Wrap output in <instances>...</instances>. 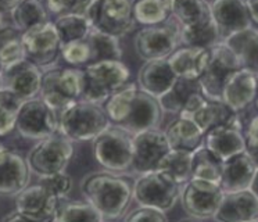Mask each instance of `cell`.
Here are the masks:
<instances>
[{"label": "cell", "mask_w": 258, "mask_h": 222, "mask_svg": "<svg viewBox=\"0 0 258 222\" xmlns=\"http://www.w3.org/2000/svg\"><path fill=\"white\" fill-rule=\"evenodd\" d=\"M23 100L9 89H0V138L16 131L17 118Z\"/></svg>", "instance_id": "60d3db41"}, {"label": "cell", "mask_w": 258, "mask_h": 222, "mask_svg": "<svg viewBox=\"0 0 258 222\" xmlns=\"http://www.w3.org/2000/svg\"><path fill=\"white\" fill-rule=\"evenodd\" d=\"M191 157L193 151L182 149H169L160 160L157 170L165 174L182 186L191 179Z\"/></svg>", "instance_id": "d6a6232c"}, {"label": "cell", "mask_w": 258, "mask_h": 222, "mask_svg": "<svg viewBox=\"0 0 258 222\" xmlns=\"http://www.w3.org/2000/svg\"><path fill=\"white\" fill-rule=\"evenodd\" d=\"M39 182L45 185L46 188L60 200L66 199L73 189V179L66 171L39 177Z\"/></svg>", "instance_id": "7bdbcfd3"}, {"label": "cell", "mask_w": 258, "mask_h": 222, "mask_svg": "<svg viewBox=\"0 0 258 222\" xmlns=\"http://www.w3.org/2000/svg\"><path fill=\"white\" fill-rule=\"evenodd\" d=\"M178 77L175 75L168 60L146 61L138 72V86L141 90L160 99L172 88Z\"/></svg>", "instance_id": "d4e9b609"}, {"label": "cell", "mask_w": 258, "mask_h": 222, "mask_svg": "<svg viewBox=\"0 0 258 222\" xmlns=\"http://www.w3.org/2000/svg\"><path fill=\"white\" fill-rule=\"evenodd\" d=\"M13 25L21 32L38 24L49 21V10L43 0H23L12 11Z\"/></svg>", "instance_id": "e575fe53"}, {"label": "cell", "mask_w": 258, "mask_h": 222, "mask_svg": "<svg viewBox=\"0 0 258 222\" xmlns=\"http://www.w3.org/2000/svg\"><path fill=\"white\" fill-rule=\"evenodd\" d=\"M258 75L247 68H239L230 74L221 94V101L232 113H241L254 103L257 96Z\"/></svg>", "instance_id": "ac0fdd59"}, {"label": "cell", "mask_w": 258, "mask_h": 222, "mask_svg": "<svg viewBox=\"0 0 258 222\" xmlns=\"http://www.w3.org/2000/svg\"><path fill=\"white\" fill-rule=\"evenodd\" d=\"M21 33L14 25H7L0 29V64L5 72L27 60Z\"/></svg>", "instance_id": "f1b7e54d"}, {"label": "cell", "mask_w": 258, "mask_h": 222, "mask_svg": "<svg viewBox=\"0 0 258 222\" xmlns=\"http://www.w3.org/2000/svg\"><path fill=\"white\" fill-rule=\"evenodd\" d=\"M23 0H0V13L12 14V11L17 7Z\"/></svg>", "instance_id": "c3c4849f"}, {"label": "cell", "mask_w": 258, "mask_h": 222, "mask_svg": "<svg viewBox=\"0 0 258 222\" xmlns=\"http://www.w3.org/2000/svg\"><path fill=\"white\" fill-rule=\"evenodd\" d=\"M250 190H251L252 193L255 194L258 197V165L255 168V172H254V175H252V179H251V183H250Z\"/></svg>", "instance_id": "816d5d0a"}, {"label": "cell", "mask_w": 258, "mask_h": 222, "mask_svg": "<svg viewBox=\"0 0 258 222\" xmlns=\"http://www.w3.org/2000/svg\"><path fill=\"white\" fill-rule=\"evenodd\" d=\"M224 197V190L217 183L191 178L180 190V203L187 216L193 219L214 218Z\"/></svg>", "instance_id": "4fadbf2b"}, {"label": "cell", "mask_w": 258, "mask_h": 222, "mask_svg": "<svg viewBox=\"0 0 258 222\" xmlns=\"http://www.w3.org/2000/svg\"><path fill=\"white\" fill-rule=\"evenodd\" d=\"M241 68L240 60L225 42L210 47V57L204 71L197 79L202 93L210 100L221 101V94L230 74Z\"/></svg>", "instance_id": "9c48e42d"}, {"label": "cell", "mask_w": 258, "mask_h": 222, "mask_svg": "<svg viewBox=\"0 0 258 222\" xmlns=\"http://www.w3.org/2000/svg\"><path fill=\"white\" fill-rule=\"evenodd\" d=\"M163 113L158 99L139 89L129 104L125 120L118 127L123 128L131 135L156 129L161 122Z\"/></svg>", "instance_id": "2e32d148"}, {"label": "cell", "mask_w": 258, "mask_h": 222, "mask_svg": "<svg viewBox=\"0 0 258 222\" xmlns=\"http://www.w3.org/2000/svg\"><path fill=\"white\" fill-rule=\"evenodd\" d=\"M16 131L21 138L40 140L58 132V113L40 97L25 100L20 108Z\"/></svg>", "instance_id": "8fae6325"}, {"label": "cell", "mask_w": 258, "mask_h": 222, "mask_svg": "<svg viewBox=\"0 0 258 222\" xmlns=\"http://www.w3.org/2000/svg\"><path fill=\"white\" fill-rule=\"evenodd\" d=\"M88 17L92 27L117 38L132 32L136 25L132 0H97Z\"/></svg>", "instance_id": "30bf717a"}, {"label": "cell", "mask_w": 258, "mask_h": 222, "mask_svg": "<svg viewBox=\"0 0 258 222\" xmlns=\"http://www.w3.org/2000/svg\"><path fill=\"white\" fill-rule=\"evenodd\" d=\"M84 71L78 67H57L43 74L40 99L54 111H61L64 107L82 99Z\"/></svg>", "instance_id": "5b68a950"}, {"label": "cell", "mask_w": 258, "mask_h": 222, "mask_svg": "<svg viewBox=\"0 0 258 222\" xmlns=\"http://www.w3.org/2000/svg\"><path fill=\"white\" fill-rule=\"evenodd\" d=\"M2 221H28V218L24 215L23 212H20L17 208H14V210L3 216Z\"/></svg>", "instance_id": "f907efd6"}, {"label": "cell", "mask_w": 258, "mask_h": 222, "mask_svg": "<svg viewBox=\"0 0 258 222\" xmlns=\"http://www.w3.org/2000/svg\"><path fill=\"white\" fill-rule=\"evenodd\" d=\"M27 60L40 68L54 66L61 53V40L54 22L46 21L21 33Z\"/></svg>", "instance_id": "7c38bea8"}, {"label": "cell", "mask_w": 258, "mask_h": 222, "mask_svg": "<svg viewBox=\"0 0 258 222\" xmlns=\"http://www.w3.org/2000/svg\"><path fill=\"white\" fill-rule=\"evenodd\" d=\"M180 43V24L174 17L157 25L143 27L135 35L134 47L142 60H167Z\"/></svg>", "instance_id": "52a82bcc"}, {"label": "cell", "mask_w": 258, "mask_h": 222, "mask_svg": "<svg viewBox=\"0 0 258 222\" xmlns=\"http://www.w3.org/2000/svg\"><path fill=\"white\" fill-rule=\"evenodd\" d=\"M92 153L104 170L123 174L132 168L134 135L112 124L92 140Z\"/></svg>", "instance_id": "277c9868"}, {"label": "cell", "mask_w": 258, "mask_h": 222, "mask_svg": "<svg viewBox=\"0 0 258 222\" xmlns=\"http://www.w3.org/2000/svg\"><path fill=\"white\" fill-rule=\"evenodd\" d=\"M235 51L243 68L258 75V29L247 28L222 40Z\"/></svg>", "instance_id": "83f0119b"}, {"label": "cell", "mask_w": 258, "mask_h": 222, "mask_svg": "<svg viewBox=\"0 0 258 222\" xmlns=\"http://www.w3.org/2000/svg\"><path fill=\"white\" fill-rule=\"evenodd\" d=\"M54 27L57 29V33L60 36L61 44L73 42V40H79L85 39L89 35L92 29V22L89 17L84 14H75V13H66L56 18Z\"/></svg>", "instance_id": "8d00e7d4"}, {"label": "cell", "mask_w": 258, "mask_h": 222, "mask_svg": "<svg viewBox=\"0 0 258 222\" xmlns=\"http://www.w3.org/2000/svg\"><path fill=\"white\" fill-rule=\"evenodd\" d=\"M3 78H5V71H3L2 64H0V89H3Z\"/></svg>", "instance_id": "db71d44e"}, {"label": "cell", "mask_w": 258, "mask_h": 222, "mask_svg": "<svg viewBox=\"0 0 258 222\" xmlns=\"http://www.w3.org/2000/svg\"><path fill=\"white\" fill-rule=\"evenodd\" d=\"M6 16H7V14H3V13H0V29H2V28L7 27V25H10V24L7 22Z\"/></svg>", "instance_id": "f5cc1de1"}, {"label": "cell", "mask_w": 258, "mask_h": 222, "mask_svg": "<svg viewBox=\"0 0 258 222\" xmlns=\"http://www.w3.org/2000/svg\"><path fill=\"white\" fill-rule=\"evenodd\" d=\"M210 49L185 46L169 56L168 63L175 75L186 79H199L207 66Z\"/></svg>", "instance_id": "484cf974"}, {"label": "cell", "mask_w": 258, "mask_h": 222, "mask_svg": "<svg viewBox=\"0 0 258 222\" xmlns=\"http://www.w3.org/2000/svg\"><path fill=\"white\" fill-rule=\"evenodd\" d=\"M213 219L222 222L258 221V197L250 189L224 193Z\"/></svg>", "instance_id": "603a6c76"}, {"label": "cell", "mask_w": 258, "mask_h": 222, "mask_svg": "<svg viewBox=\"0 0 258 222\" xmlns=\"http://www.w3.org/2000/svg\"><path fill=\"white\" fill-rule=\"evenodd\" d=\"M112 125L104 107L79 99L58 111V132L74 142H92Z\"/></svg>", "instance_id": "7a4b0ae2"}, {"label": "cell", "mask_w": 258, "mask_h": 222, "mask_svg": "<svg viewBox=\"0 0 258 222\" xmlns=\"http://www.w3.org/2000/svg\"><path fill=\"white\" fill-rule=\"evenodd\" d=\"M255 168L257 162L248 154L247 150L222 161L221 189L224 190V193L239 192L250 188Z\"/></svg>", "instance_id": "cb8c5ba5"}, {"label": "cell", "mask_w": 258, "mask_h": 222, "mask_svg": "<svg viewBox=\"0 0 258 222\" xmlns=\"http://www.w3.org/2000/svg\"><path fill=\"white\" fill-rule=\"evenodd\" d=\"M81 193L104 219H122L134 200V183L118 172H92L81 181Z\"/></svg>", "instance_id": "6da1fadb"}, {"label": "cell", "mask_w": 258, "mask_h": 222, "mask_svg": "<svg viewBox=\"0 0 258 222\" xmlns=\"http://www.w3.org/2000/svg\"><path fill=\"white\" fill-rule=\"evenodd\" d=\"M172 17L180 25H190L211 18L207 0H174Z\"/></svg>", "instance_id": "ab89813d"}, {"label": "cell", "mask_w": 258, "mask_h": 222, "mask_svg": "<svg viewBox=\"0 0 258 222\" xmlns=\"http://www.w3.org/2000/svg\"><path fill=\"white\" fill-rule=\"evenodd\" d=\"M84 71L82 99L101 104L129 82L131 71L121 60H103L88 64Z\"/></svg>", "instance_id": "3957f363"}, {"label": "cell", "mask_w": 258, "mask_h": 222, "mask_svg": "<svg viewBox=\"0 0 258 222\" xmlns=\"http://www.w3.org/2000/svg\"><path fill=\"white\" fill-rule=\"evenodd\" d=\"M243 133H244V140H246V150L258 165V116L252 117L251 120L247 122Z\"/></svg>", "instance_id": "f6af8a7d"}, {"label": "cell", "mask_w": 258, "mask_h": 222, "mask_svg": "<svg viewBox=\"0 0 258 222\" xmlns=\"http://www.w3.org/2000/svg\"><path fill=\"white\" fill-rule=\"evenodd\" d=\"M199 92H202V90H200V85H199L197 79L178 78L172 85V88L169 89L167 93L163 94L158 99V101H160V105L164 113L178 116L187 103V100Z\"/></svg>", "instance_id": "1f68e13d"}, {"label": "cell", "mask_w": 258, "mask_h": 222, "mask_svg": "<svg viewBox=\"0 0 258 222\" xmlns=\"http://www.w3.org/2000/svg\"><path fill=\"white\" fill-rule=\"evenodd\" d=\"M254 101H255V105H257V108H258V89H257V96H255V100H254Z\"/></svg>", "instance_id": "11a10c76"}, {"label": "cell", "mask_w": 258, "mask_h": 222, "mask_svg": "<svg viewBox=\"0 0 258 222\" xmlns=\"http://www.w3.org/2000/svg\"><path fill=\"white\" fill-rule=\"evenodd\" d=\"M138 90H139L138 83L128 82L104 101V111H106L107 117L110 118L111 124L119 125L125 120L129 104Z\"/></svg>", "instance_id": "f35d334b"}, {"label": "cell", "mask_w": 258, "mask_h": 222, "mask_svg": "<svg viewBox=\"0 0 258 222\" xmlns=\"http://www.w3.org/2000/svg\"><path fill=\"white\" fill-rule=\"evenodd\" d=\"M74 143V140L60 132L38 140L27 155L31 172L38 177H45L66 171L75 153Z\"/></svg>", "instance_id": "8992f818"}, {"label": "cell", "mask_w": 258, "mask_h": 222, "mask_svg": "<svg viewBox=\"0 0 258 222\" xmlns=\"http://www.w3.org/2000/svg\"><path fill=\"white\" fill-rule=\"evenodd\" d=\"M47 10L54 16H61L66 13H71L75 0H43Z\"/></svg>", "instance_id": "bcb514c9"}, {"label": "cell", "mask_w": 258, "mask_h": 222, "mask_svg": "<svg viewBox=\"0 0 258 222\" xmlns=\"http://www.w3.org/2000/svg\"><path fill=\"white\" fill-rule=\"evenodd\" d=\"M171 149L164 131L149 129L134 135V160L132 168L136 174L157 170L163 155Z\"/></svg>", "instance_id": "9a60e30c"}, {"label": "cell", "mask_w": 258, "mask_h": 222, "mask_svg": "<svg viewBox=\"0 0 258 222\" xmlns=\"http://www.w3.org/2000/svg\"><path fill=\"white\" fill-rule=\"evenodd\" d=\"M203 144L221 161L244 151L246 140L239 113H233L226 121L204 133Z\"/></svg>", "instance_id": "5bb4252c"}, {"label": "cell", "mask_w": 258, "mask_h": 222, "mask_svg": "<svg viewBox=\"0 0 258 222\" xmlns=\"http://www.w3.org/2000/svg\"><path fill=\"white\" fill-rule=\"evenodd\" d=\"M210 9L222 40L252 27L246 0H211Z\"/></svg>", "instance_id": "d6986e66"}, {"label": "cell", "mask_w": 258, "mask_h": 222, "mask_svg": "<svg viewBox=\"0 0 258 222\" xmlns=\"http://www.w3.org/2000/svg\"><path fill=\"white\" fill-rule=\"evenodd\" d=\"M57 199L45 185L38 182L23 189L16 197V208L28 218V221H53L56 215Z\"/></svg>", "instance_id": "e0dca14e"}, {"label": "cell", "mask_w": 258, "mask_h": 222, "mask_svg": "<svg viewBox=\"0 0 258 222\" xmlns=\"http://www.w3.org/2000/svg\"><path fill=\"white\" fill-rule=\"evenodd\" d=\"M60 56L71 67L84 68L85 66L92 63V49L86 38L61 44Z\"/></svg>", "instance_id": "b9f144b4"}, {"label": "cell", "mask_w": 258, "mask_h": 222, "mask_svg": "<svg viewBox=\"0 0 258 222\" xmlns=\"http://www.w3.org/2000/svg\"><path fill=\"white\" fill-rule=\"evenodd\" d=\"M182 186L161 170L139 174L134 183V200L139 205H149L169 211L180 199Z\"/></svg>", "instance_id": "ba28073f"}, {"label": "cell", "mask_w": 258, "mask_h": 222, "mask_svg": "<svg viewBox=\"0 0 258 222\" xmlns=\"http://www.w3.org/2000/svg\"><path fill=\"white\" fill-rule=\"evenodd\" d=\"M219 42L222 39L213 17L190 25H180V43L185 46L210 49Z\"/></svg>", "instance_id": "4dcf8cb0"}, {"label": "cell", "mask_w": 258, "mask_h": 222, "mask_svg": "<svg viewBox=\"0 0 258 222\" xmlns=\"http://www.w3.org/2000/svg\"><path fill=\"white\" fill-rule=\"evenodd\" d=\"M246 6L251 21L258 24V0H246Z\"/></svg>", "instance_id": "681fc988"}, {"label": "cell", "mask_w": 258, "mask_h": 222, "mask_svg": "<svg viewBox=\"0 0 258 222\" xmlns=\"http://www.w3.org/2000/svg\"><path fill=\"white\" fill-rule=\"evenodd\" d=\"M97 0H75L74 3V7L71 13H75V14H84V16H88L89 14L90 9L96 5Z\"/></svg>", "instance_id": "7dc6e473"}, {"label": "cell", "mask_w": 258, "mask_h": 222, "mask_svg": "<svg viewBox=\"0 0 258 222\" xmlns=\"http://www.w3.org/2000/svg\"><path fill=\"white\" fill-rule=\"evenodd\" d=\"M27 157L16 150H0V196H17L31 179Z\"/></svg>", "instance_id": "ffe728a7"}, {"label": "cell", "mask_w": 258, "mask_h": 222, "mask_svg": "<svg viewBox=\"0 0 258 222\" xmlns=\"http://www.w3.org/2000/svg\"><path fill=\"white\" fill-rule=\"evenodd\" d=\"M123 221H168L167 212L163 210H158L149 205H139L134 210L126 211V214L122 216Z\"/></svg>", "instance_id": "ee69618b"}, {"label": "cell", "mask_w": 258, "mask_h": 222, "mask_svg": "<svg viewBox=\"0 0 258 222\" xmlns=\"http://www.w3.org/2000/svg\"><path fill=\"white\" fill-rule=\"evenodd\" d=\"M232 114L233 113L222 101L207 99L202 92H199L187 100V103L178 116L191 120L206 133L211 128L226 121Z\"/></svg>", "instance_id": "44dd1931"}, {"label": "cell", "mask_w": 258, "mask_h": 222, "mask_svg": "<svg viewBox=\"0 0 258 222\" xmlns=\"http://www.w3.org/2000/svg\"><path fill=\"white\" fill-rule=\"evenodd\" d=\"M174 0H132L136 24L143 27L157 25L172 18Z\"/></svg>", "instance_id": "f546056e"}, {"label": "cell", "mask_w": 258, "mask_h": 222, "mask_svg": "<svg viewBox=\"0 0 258 222\" xmlns=\"http://www.w3.org/2000/svg\"><path fill=\"white\" fill-rule=\"evenodd\" d=\"M43 72L40 67L34 64L32 61L24 60L23 63L5 72L3 88L9 89L23 101H25L39 96Z\"/></svg>", "instance_id": "7402d4cb"}, {"label": "cell", "mask_w": 258, "mask_h": 222, "mask_svg": "<svg viewBox=\"0 0 258 222\" xmlns=\"http://www.w3.org/2000/svg\"><path fill=\"white\" fill-rule=\"evenodd\" d=\"M53 221L68 222V221H92L99 222L104 221V218L99 211L96 210L89 201H70L66 199H61L57 205L56 215Z\"/></svg>", "instance_id": "74e56055"}, {"label": "cell", "mask_w": 258, "mask_h": 222, "mask_svg": "<svg viewBox=\"0 0 258 222\" xmlns=\"http://www.w3.org/2000/svg\"><path fill=\"white\" fill-rule=\"evenodd\" d=\"M164 133L171 149H182L189 151H193L203 144L204 139V132L195 122L180 116H178V118L172 122H169Z\"/></svg>", "instance_id": "4316f807"}, {"label": "cell", "mask_w": 258, "mask_h": 222, "mask_svg": "<svg viewBox=\"0 0 258 222\" xmlns=\"http://www.w3.org/2000/svg\"><path fill=\"white\" fill-rule=\"evenodd\" d=\"M86 39L92 49V63L103 60H121L122 49L119 44V38L92 28Z\"/></svg>", "instance_id": "d590c367"}, {"label": "cell", "mask_w": 258, "mask_h": 222, "mask_svg": "<svg viewBox=\"0 0 258 222\" xmlns=\"http://www.w3.org/2000/svg\"><path fill=\"white\" fill-rule=\"evenodd\" d=\"M221 172L222 161L217 158L204 144H200L197 149L193 150L191 178L217 183L221 186Z\"/></svg>", "instance_id": "836d02e7"}]
</instances>
